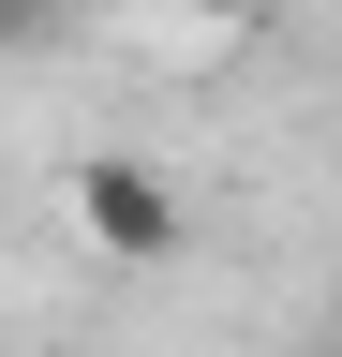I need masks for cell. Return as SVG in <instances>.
<instances>
[{"mask_svg": "<svg viewBox=\"0 0 342 357\" xmlns=\"http://www.w3.org/2000/svg\"><path fill=\"white\" fill-rule=\"evenodd\" d=\"M75 238H90L104 268H164L194 238V223H179V178L134 164V149H90V164H75Z\"/></svg>", "mask_w": 342, "mask_h": 357, "instance_id": "obj_1", "label": "cell"}, {"mask_svg": "<svg viewBox=\"0 0 342 357\" xmlns=\"http://www.w3.org/2000/svg\"><path fill=\"white\" fill-rule=\"evenodd\" d=\"M75 15H90V0H0V60H45Z\"/></svg>", "mask_w": 342, "mask_h": 357, "instance_id": "obj_2", "label": "cell"}, {"mask_svg": "<svg viewBox=\"0 0 342 357\" xmlns=\"http://www.w3.org/2000/svg\"><path fill=\"white\" fill-rule=\"evenodd\" d=\"M179 15H208V30H253V15H283V0H179Z\"/></svg>", "mask_w": 342, "mask_h": 357, "instance_id": "obj_3", "label": "cell"}]
</instances>
